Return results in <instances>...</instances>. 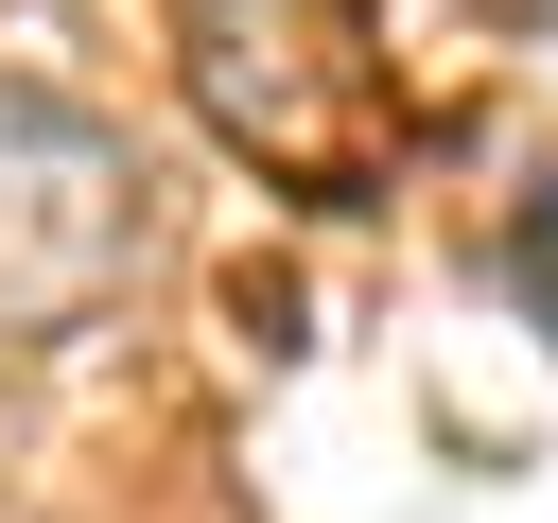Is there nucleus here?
<instances>
[{
    "instance_id": "2",
    "label": "nucleus",
    "mask_w": 558,
    "mask_h": 523,
    "mask_svg": "<svg viewBox=\"0 0 558 523\" xmlns=\"http://www.w3.org/2000/svg\"><path fill=\"white\" fill-rule=\"evenodd\" d=\"M122 279H140V157H122V122H87L52 87H0V349L87 331Z\"/></svg>"
},
{
    "instance_id": "1",
    "label": "nucleus",
    "mask_w": 558,
    "mask_h": 523,
    "mask_svg": "<svg viewBox=\"0 0 558 523\" xmlns=\"http://www.w3.org/2000/svg\"><path fill=\"white\" fill-rule=\"evenodd\" d=\"M174 52H192L209 139L262 157L279 192L349 209V192L384 174V52H366V0H192Z\"/></svg>"
}]
</instances>
